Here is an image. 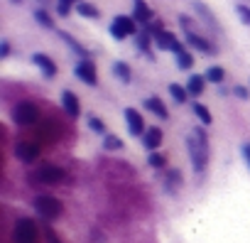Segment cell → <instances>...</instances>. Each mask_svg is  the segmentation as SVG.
<instances>
[{
	"instance_id": "obj_16",
	"label": "cell",
	"mask_w": 250,
	"mask_h": 243,
	"mask_svg": "<svg viewBox=\"0 0 250 243\" xmlns=\"http://www.w3.org/2000/svg\"><path fill=\"white\" fill-rule=\"evenodd\" d=\"M37 153H40V148H37L35 143H20V145H18V157L25 160V162H32V160L37 157Z\"/></svg>"
},
{
	"instance_id": "obj_14",
	"label": "cell",
	"mask_w": 250,
	"mask_h": 243,
	"mask_svg": "<svg viewBox=\"0 0 250 243\" xmlns=\"http://www.w3.org/2000/svg\"><path fill=\"white\" fill-rule=\"evenodd\" d=\"M143 145L155 153V150L162 145V131H160V128H150V131L143 135Z\"/></svg>"
},
{
	"instance_id": "obj_11",
	"label": "cell",
	"mask_w": 250,
	"mask_h": 243,
	"mask_svg": "<svg viewBox=\"0 0 250 243\" xmlns=\"http://www.w3.org/2000/svg\"><path fill=\"white\" fill-rule=\"evenodd\" d=\"M187 44H191L194 49H199V52H204V54H213V44L211 42H206L201 35H196V32H187Z\"/></svg>"
},
{
	"instance_id": "obj_8",
	"label": "cell",
	"mask_w": 250,
	"mask_h": 243,
	"mask_svg": "<svg viewBox=\"0 0 250 243\" xmlns=\"http://www.w3.org/2000/svg\"><path fill=\"white\" fill-rule=\"evenodd\" d=\"M125 120H128V131H130V135H145V120H143V115L135 110V108H125Z\"/></svg>"
},
{
	"instance_id": "obj_10",
	"label": "cell",
	"mask_w": 250,
	"mask_h": 243,
	"mask_svg": "<svg viewBox=\"0 0 250 243\" xmlns=\"http://www.w3.org/2000/svg\"><path fill=\"white\" fill-rule=\"evenodd\" d=\"M32 62L42 69V74L47 76V79H52L54 74H57V64L47 57V54H42V52H37V54H32Z\"/></svg>"
},
{
	"instance_id": "obj_36",
	"label": "cell",
	"mask_w": 250,
	"mask_h": 243,
	"mask_svg": "<svg viewBox=\"0 0 250 243\" xmlns=\"http://www.w3.org/2000/svg\"><path fill=\"white\" fill-rule=\"evenodd\" d=\"M243 155H245V160H248V167H250V145H245V148H243Z\"/></svg>"
},
{
	"instance_id": "obj_24",
	"label": "cell",
	"mask_w": 250,
	"mask_h": 243,
	"mask_svg": "<svg viewBox=\"0 0 250 243\" xmlns=\"http://www.w3.org/2000/svg\"><path fill=\"white\" fill-rule=\"evenodd\" d=\"M135 44H138V49H140V52H145L147 57H152V54H150V35H147L145 30H143V32H138Z\"/></svg>"
},
{
	"instance_id": "obj_25",
	"label": "cell",
	"mask_w": 250,
	"mask_h": 243,
	"mask_svg": "<svg viewBox=\"0 0 250 243\" xmlns=\"http://www.w3.org/2000/svg\"><path fill=\"white\" fill-rule=\"evenodd\" d=\"M223 76H226L223 66H211V69L206 71V81H213V84H221V81H223Z\"/></svg>"
},
{
	"instance_id": "obj_31",
	"label": "cell",
	"mask_w": 250,
	"mask_h": 243,
	"mask_svg": "<svg viewBox=\"0 0 250 243\" xmlns=\"http://www.w3.org/2000/svg\"><path fill=\"white\" fill-rule=\"evenodd\" d=\"M57 10H59L62 18H66L71 13V0H57Z\"/></svg>"
},
{
	"instance_id": "obj_6",
	"label": "cell",
	"mask_w": 250,
	"mask_h": 243,
	"mask_svg": "<svg viewBox=\"0 0 250 243\" xmlns=\"http://www.w3.org/2000/svg\"><path fill=\"white\" fill-rule=\"evenodd\" d=\"M152 40L157 44V49H165V52H182V44L177 42V35L167 32V30H155L152 32Z\"/></svg>"
},
{
	"instance_id": "obj_15",
	"label": "cell",
	"mask_w": 250,
	"mask_h": 243,
	"mask_svg": "<svg viewBox=\"0 0 250 243\" xmlns=\"http://www.w3.org/2000/svg\"><path fill=\"white\" fill-rule=\"evenodd\" d=\"M133 8H135V20H138V22H150L152 15H155V13L150 10V5L145 3V0H135Z\"/></svg>"
},
{
	"instance_id": "obj_27",
	"label": "cell",
	"mask_w": 250,
	"mask_h": 243,
	"mask_svg": "<svg viewBox=\"0 0 250 243\" xmlns=\"http://www.w3.org/2000/svg\"><path fill=\"white\" fill-rule=\"evenodd\" d=\"M35 20L42 25V27H47V30H52L54 27V22H52V18L44 13V10H35Z\"/></svg>"
},
{
	"instance_id": "obj_20",
	"label": "cell",
	"mask_w": 250,
	"mask_h": 243,
	"mask_svg": "<svg viewBox=\"0 0 250 243\" xmlns=\"http://www.w3.org/2000/svg\"><path fill=\"white\" fill-rule=\"evenodd\" d=\"M59 37H62V40H64V42H66V44H69V47H71V49L79 54V57H83V59H86V54H88V52H86V49H83V47H81V44H79V42H76V40L69 35V32H59Z\"/></svg>"
},
{
	"instance_id": "obj_26",
	"label": "cell",
	"mask_w": 250,
	"mask_h": 243,
	"mask_svg": "<svg viewBox=\"0 0 250 243\" xmlns=\"http://www.w3.org/2000/svg\"><path fill=\"white\" fill-rule=\"evenodd\" d=\"M194 8H196V13H199V15H201V18H204V20H206V22L211 25V27H218V25H216V20L211 18V13H208V8H206L204 3H196Z\"/></svg>"
},
{
	"instance_id": "obj_23",
	"label": "cell",
	"mask_w": 250,
	"mask_h": 243,
	"mask_svg": "<svg viewBox=\"0 0 250 243\" xmlns=\"http://www.w3.org/2000/svg\"><path fill=\"white\" fill-rule=\"evenodd\" d=\"M169 93H172V98H174L177 103H184L187 96H189V91H187L184 86H179V84H169Z\"/></svg>"
},
{
	"instance_id": "obj_34",
	"label": "cell",
	"mask_w": 250,
	"mask_h": 243,
	"mask_svg": "<svg viewBox=\"0 0 250 243\" xmlns=\"http://www.w3.org/2000/svg\"><path fill=\"white\" fill-rule=\"evenodd\" d=\"M233 93H235L238 98H248V96H250V93H248V91H245L243 86H235V88H233Z\"/></svg>"
},
{
	"instance_id": "obj_4",
	"label": "cell",
	"mask_w": 250,
	"mask_h": 243,
	"mask_svg": "<svg viewBox=\"0 0 250 243\" xmlns=\"http://www.w3.org/2000/svg\"><path fill=\"white\" fill-rule=\"evenodd\" d=\"M135 32H138V25H135V20L128 18V15H118V18L110 22V35H113L115 40H125L128 35H135Z\"/></svg>"
},
{
	"instance_id": "obj_21",
	"label": "cell",
	"mask_w": 250,
	"mask_h": 243,
	"mask_svg": "<svg viewBox=\"0 0 250 243\" xmlns=\"http://www.w3.org/2000/svg\"><path fill=\"white\" fill-rule=\"evenodd\" d=\"M177 66H179V69H184V71H187V69H191V66H194V57H191L187 49L177 52Z\"/></svg>"
},
{
	"instance_id": "obj_38",
	"label": "cell",
	"mask_w": 250,
	"mask_h": 243,
	"mask_svg": "<svg viewBox=\"0 0 250 243\" xmlns=\"http://www.w3.org/2000/svg\"><path fill=\"white\" fill-rule=\"evenodd\" d=\"M10 3H20V0H10Z\"/></svg>"
},
{
	"instance_id": "obj_32",
	"label": "cell",
	"mask_w": 250,
	"mask_h": 243,
	"mask_svg": "<svg viewBox=\"0 0 250 243\" xmlns=\"http://www.w3.org/2000/svg\"><path fill=\"white\" fill-rule=\"evenodd\" d=\"M150 165H152V167H162V165H165V157L157 155V153H152V155H150Z\"/></svg>"
},
{
	"instance_id": "obj_9",
	"label": "cell",
	"mask_w": 250,
	"mask_h": 243,
	"mask_svg": "<svg viewBox=\"0 0 250 243\" xmlns=\"http://www.w3.org/2000/svg\"><path fill=\"white\" fill-rule=\"evenodd\" d=\"M64 170H59V167H42L40 172H37V179L40 182H44V184H59V182H64Z\"/></svg>"
},
{
	"instance_id": "obj_7",
	"label": "cell",
	"mask_w": 250,
	"mask_h": 243,
	"mask_svg": "<svg viewBox=\"0 0 250 243\" xmlns=\"http://www.w3.org/2000/svg\"><path fill=\"white\" fill-rule=\"evenodd\" d=\"M74 74H76V79H81V81H83V84H88V86H96V84H98L96 64H93L91 59H81V62L76 64Z\"/></svg>"
},
{
	"instance_id": "obj_30",
	"label": "cell",
	"mask_w": 250,
	"mask_h": 243,
	"mask_svg": "<svg viewBox=\"0 0 250 243\" xmlns=\"http://www.w3.org/2000/svg\"><path fill=\"white\" fill-rule=\"evenodd\" d=\"M182 184V175L177 172V170H172L169 175H167V189H174V187H179Z\"/></svg>"
},
{
	"instance_id": "obj_3",
	"label": "cell",
	"mask_w": 250,
	"mask_h": 243,
	"mask_svg": "<svg viewBox=\"0 0 250 243\" xmlns=\"http://www.w3.org/2000/svg\"><path fill=\"white\" fill-rule=\"evenodd\" d=\"M13 118H15V123H20V126H32V123H37V118H40V108L35 103H30V101L18 103L13 108Z\"/></svg>"
},
{
	"instance_id": "obj_13",
	"label": "cell",
	"mask_w": 250,
	"mask_h": 243,
	"mask_svg": "<svg viewBox=\"0 0 250 243\" xmlns=\"http://www.w3.org/2000/svg\"><path fill=\"white\" fill-rule=\"evenodd\" d=\"M145 108H147L150 113H155V115H160L162 120H167V118H169V110H167V106H165V101H162V98H157V96H152V98H147V101H145Z\"/></svg>"
},
{
	"instance_id": "obj_28",
	"label": "cell",
	"mask_w": 250,
	"mask_h": 243,
	"mask_svg": "<svg viewBox=\"0 0 250 243\" xmlns=\"http://www.w3.org/2000/svg\"><path fill=\"white\" fill-rule=\"evenodd\" d=\"M88 126H91V131H96V133H101V135H108L105 123H103L101 118H88Z\"/></svg>"
},
{
	"instance_id": "obj_1",
	"label": "cell",
	"mask_w": 250,
	"mask_h": 243,
	"mask_svg": "<svg viewBox=\"0 0 250 243\" xmlns=\"http://www.w3.org/2000/svg\"><path fill=\"white\" fill-rule=\"evenodd\" d=\"M187 148H189V157H191V165L199 175H204L206 165H208V135L204 128H196L191 131V135L187 138Z\"/></svg>"
},
{
	"instance_id": "obj_35",
	"label": "cell",
	"mask_w": 250,
	"mask_h": 243,
	"mask_svg": "<svg viewBox=\"0 0 250 243\" xmlns=\"http://www.w3.org/2000/svg\"><path fill=\"white\" fill-rule=\"evenodd\" d=\"M10 54V42H3L0 44V57H8Z\"/></svg>"
},
{
	"instance_id": "obj_37",
	"label": "cell",
	"mask_w": 250,
	"mask_h": 243,
	"mask_svg": "<svg viewBox=\"0 0 250 243\" xmlns=\"http://www.w3.org/2000/svg\"><path fill=\"white\" fill-rule=\"evenodd\" d=\"M71 3H76V5H79V3H83V0H71Z\"/></svg>"
},
{
	"instance_id": "obj_2",
	"label": "cell",
	"mask_w": 250,
	"mask_h": 243,
	"mask_svg": "<svg viewBox=\"0 0 250 243\" xmlns=\"http://www.w3.org/2000/svg\"><path fill=\"white\" fill-rule=\"evenodd\" d=\"M35 209H37V214H40L42 219H47V221H54V219L62 216V201L54 199V197H49V194L37 197V199H35Z\"/></svg>"
},
{
	"instance_id": "obj_29",
	"label": "cell",
	"mask_w": 250,
	"mask_h": 243,
	"mask_svg": "<svg viewBox=\"0 0 250 243\" xmlns=\"http://www.w3.org/2000/svg\"><path fill=\"white\" fill-rule=\"evenodd\" d=\"M105 150H120L123 148V140L120 138H115V135H105Z\"/></svg>"
},
{
	"instance_id": "obj_22",
	"label": "cell",
	"mask_w": 250,
	"mask_h": 243,
	"mask_svg": "<svg viewBox=\"0 0 250 243\" xmlns=\"http://www.w3.org/2000/svg\"><path fill=\"white\" fill-rule=\"evenodd\" d=\"M194 113L199 115V120H201L204 126H211V120H213V118H211V110H208L204 103H194Z\"/></svg>"
},
{
	"instance_id": "obj_12",
	"label": "cell",
	"mask_w": 250,
	"mask_h": 243,
	"mask_svg": "<svg viewBox=\"0 0 250 243\" xmlns=\"http://www.w3.org/2000/svg\"><path fill=\"white\" fill-rule=\"evenodd\" d=\"M62 106H64V110L71 115V118H76L79 113H81V106H79V98L71 93V91H64L62 93Z\"/></svg>"
},
{
	"instance_id": "obj_5",
	"label": "cell",
	"mask_w": 250,
	"mask_h": 243,
	"mask_svg": "<svg viewBox=\"0 0 250 243\" xmlns=\"http://www.w3.org/2000/svg\"><path fill=\"white\" fill-rule=\"evenodd\" d=\"M15 243H35L37 241V226L32 219H20L15 223Z\"/></svg>"
},
{
	"instance_id": "obj_19",
	"label": "cell",
	"mask_w": 250,
	"mask_h": 243,
	"mask_svg": "<svg viewBox=\"0 0 250 243\" xmlns=\"http://www.w3.org/2000/svg\"><path fill=\"white\" fill-rule=\"evenodd\" d=\"M113 74H115L123 84H130V79H133V76H130V66L125 64V62H115V64H113Z\"/></svg>"
},
{
	"instance_id": "obj_17",
	"label": "cell",
	"mask_w": 250,
	"mask_h": 243,
	"mask_svg": "<svg viewBox=\"0 0 250 243\" xmlns=\"http://www.w3.org/2000/svg\"><path fill=\"white\" fill-rule=\"evenodd\" d=\"M204 86H206V76H199V74L189 76V81H187V91H189V96H199V93H204Z\"/></svg>"
},
{
	"instance_id": "obj_33",
	"label": "cell",
	"mask_w": 250,
	"mask_h": 243,
	"mask_svg": "<svg viewBox=\"0 0 250 243\" xmlns=\"http://www.w3.org/2000/svg\"><path fill=\"white\" fill-rule=\"evenodd\" d=\"M235 10L240 13V18H243V22H248V25H250V8H245V5H238Z\"/></svg>"
},
{
	"instance_id": "obj_18",
	"label": "cell",
	"mask_w": 250,
	"mask_h": 243,
	"mask_svg": "<svg viewBox=\"0 0 250 243\" xmlns=\"http://www.w3.org/2000/svg\"><path fill=\"white\" fill-rule=\"evenodd\" d=\"M76 13H79L81 18H88V20H98V18H101V10H98L96 5H91V3H79V5H76Z\"/></svg>"
}]
</instances>
